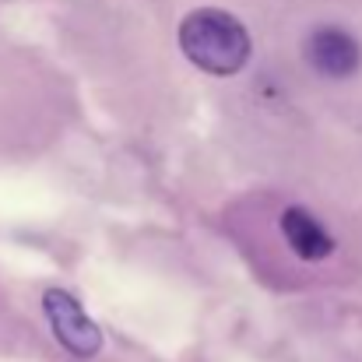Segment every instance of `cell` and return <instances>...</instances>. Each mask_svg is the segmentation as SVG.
Instances as JSON below:
<instances>
[{
  "label": "cell",
  "mask_w": 362,
  "mask_h": 362,
  "mask_svg": "<svg viewBox=\"0 0 362 362\" xmlns=\"http://www.w3.org/2000/svg\"><path fill=\"white\" fill-rule=\"evenodd\" d=\"M180 49L187 60L208 74L229 78L250 60V32L229 11L201 7L190 11L180 25Z\"/></svg>",
  "instance_id": "obj_1"
},
{
  "label": "cell",
  "mask_w": 362,
  "mask_h": 362,
  "mask_svg": "<svg viewBox=\"0 0 362 362\" xmlns=\"http://www.w3.org/2000/svg\"><path fill=\"white\" fill-rule=\"evenodd\" d=\"M42 310L49 317V327L57 334V341L74 352L78 359H92L99 349H103V331L95 327V320L81 310V303L64 292V288H49L42 296Z\"/></svg>",
  "instance_id": "obj_2"
},
{
  "label": "cell",
  "mask_w": 362,
  "mask_h": 362,
  "mask_svg": "<svg viewBox=\"0 0 362 362\" xmlns=\"http://www.w3.org/2000/svg\"><path fill=\"white\" fill-rule=\"evenodd\" d=\"M306 60L324 78H352L362 64V49L356 35L338 25H320L306 39Z\"/></svg>",
  "instance_id": "obj_3"
},
{
  "label": "cell",
  "mask_w": 362,
  "mask_h": 362,
  "mask_svg": "<svg viewBox=\"0 0 362 362\" xmlns=\"http://www.w3.org/2000/svg\"><path fill=\"white\" fill-rule=\"evenodd\" d=\"M281 236L292 246V253L303 257V260H324V257L334 253L331 233H327L306 208H288V211L281 215Z\"/></svg>",
  "instance_id": "obj_4"
}]
</instances>
